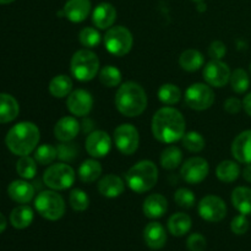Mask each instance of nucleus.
<instances>
[{
	"label": "nucleus",
	"mask_w": 251,
	"mask_h": 251,
	"mask_svg": "<svg viewBox=\"0 0 251 251\" xmlns=\"http://www.w3.org/2000/svg\"><path fill=\"white\" fill-rule=\"evenodd\" d=\"M242 174H243V178H244L248 183H251V163L245 164Z\"/></svg>",
	"instance_id": "nucleus-48"
},
{
	"label": "nucleus",
	"mask_w": 251,
	"mask_h": 251,
	"mask_svg": "<svg viewBox=\"0 0 251 251\" xmlns=\"http://www.w3.org/2000/svg\"><path fill=\"white\" fill-rule=\"evenodd\" d=\"M191 218L186 213L178 212L168 220V230L174 237H183L191 229Z\"/></svg>",
	"instance_id": "nucleus-27"
},
{
	"label": "nucleus",
	"mask_w": 251,
	"mask_h": 251,
	"mask_svg": "<svg viewBox=\"0 0 251 251\" xmlns=\"http://www.w3.org/2000/svg\"><path fill=\"white\" fill-rule=\"evenodd\" d=\"M226 53H227L226 44L221 41L212 42L208 47V55L213 60H221L226 55Z\"/></svg>",
	"instance_id": "nucleus-45"
},
{
	"label": "nucleus",
	"mask_w": 251,
	"mask_h": 251,
	"mask_svg": "<svg viewBox=\"0 0 251 251\" xmlns=\"http://www.w3.org/2000/svg\"><path fill=\"white\" fill-rule=\"evenodd\" d=\"M66 107L69 112L76 117H86L90 114L93 107V98L90 92L85 90H75L68 96Z\"/></svg>",
	"instance_id": "nucleus-14"
},
{
	"label": "nucleus",
	"mask_w": 251,
	"mask_h": 251,
	"mask_svg": "<svg viewBox=\"0 0 251 251\" xmlns=\"http://www.w3.org/2000/svg\"><path fill=\"white\" fill-rule=\"evenodd\" d=\"M132 43L131 32L124 26L110 27L104 36L105 49L115 56L126 55L131 50Z\"/></svg>",
	"instance_id": "nucleus-8"
},
{
	"label": "nucleus",
	"mask_w": 251,
	"mask_h": 251,
	"mask_svg": "<svg viewBox=\"0 0 251 251\" xmlns=\"http://www.w3.org/2000/svg\"><path fill=\"white\" fill-rule=\"evenodd\" d=\"M125 190V184L120 176L107 174L98 181V191L102 196L114 199L122 195Z\"/></svg>",
	"instance_id": "nucleus-22"
},
{
	"label": "nucleus",
	"mask_w": 251,
	"mask_h": 251,
	"mask_svg": "<svg viewBox=\"0 0 251 251\" xmlns=\"http://www.w3.org/2000/svg\"><path fill=\"white\" fill-rule=\"evenodd\" d=\"M127 186L134 193L144 194L154 188L158 180V169L152 161H140L125 174Z\"/></svg>",
	"instance_id": "nucleus-4"
},
{
	"label": "nucleus",
	"mask_w": 251,
	"mask_h": 251,
	"mask_svg": "<svg viewBox=\"0 0 251 251\" xmlns=\"http://www.w3.org/2000/svg\"><path fill=\"white\" fill-rule=\"evenodd\" d=\"M232 203L242 215H251V189L247 186L235 188L232 193Z\"/></svg>",
	"instance_id": "nucleus-25"
},
{
	"label": "nucleus",
	"mask_w": 251,
	"mask_h": 251,
	"mask_svg": "<svg viewBox=\"0 0 251 251\" xmlns=\"http://www.w3.org/2000/svg\"><path fill=\"white\" fill-rule=\"evenodd\" d=\"M6 226H7L6 218H5V216L2 215V213H0V233H2L5 229H6Z\"/></svg>",
	"instance_id": "nucleus-49"
},
{
	"label": "nucleus",
	"mask_w": 251,
	"mask_h": 251,
	"mask_svg": "<svg viewBox=\"0 0 251 251\" xmlns=\"http://www.w3.org/2000/svg\"><path fill=\"white\" fill-rule=\"evenodd\" d=\"M115 20H117V10L109 2H100L93 10L92 21L97 28H110L114 25Z\"/></svg>",
	"instance_id": "nucleus-17"
},
{
	"label": "nucleus",
	"mask_w": 251,
	"mask_h": 251,
	"mask_svg": "<svg viewBox=\"0 0 251 251\" xmlns=\"http://www.w3.org/2000/svg\"><path fill=\"white\" fill-rule=\"evenodd\" d=\"M80 124L74 117H64L54 126V136L61 142L71 141L77 136Z\"/></svg>",
	"instance_id": "nucleus-21"
},
{
	"label": "nucleus",
	"mask_w": 251,
	"mask_h": 251,
	"mask_svg": "<svg viewBox=\"0 0 251 251\" xmlns=\"http://www.w3.org/2000/svg\"><path fill=\"white\" fill-rule=\"evenodd\" d=\"M230 230L237 235H243L249 230V221L245 215L240 213L239 216L234 217L230 222Z\"/></svg>",
	"instance_id": "nucleus-43"
},
{
	"label": "nucleus",
	"mask_w": 251,
	"mask_h": 251,
	"mask_svg": "<svg viewBox=\"0 0 251 251\" xmlns=\"http://www.w3.org/2000/svg\"><path fill=\"white\" fill-rule=\"evenodd\" d=\"M20 107L17 100L7 93H0V124L10 123L17 118Z\"/></svg>",
	"instance_id": "nucleus-24"
},
{
	"label": "nucleus",
	"mask_w": 251,
	"mask_h": 251,
	"mask_svg": "<svg viewBox=\"0 0 251 251\" xmlns=\"http://www.w3.org/2000/svg\"><path fill=\"white\" fill-rule=\"evenodd\" d=\"M198 210L200 217L211 223L221 222L227 215L226 202L215 195H207L201 199Z\"/></svg>",
	"instance_id": "nucleus-11"
},
{
	"label": "nucleus",
	"mask_w": 251,
	"mask_h": 251,
	"mask_svg": "<svg viewBox=\"0 0 251 251\" xmlns=\"http://www.w3.org/2000/svg\"><path fill=\"white\" fill-rule=\"evenodd\" d=\"M70 70L76 80L82 82L93 80L100 70L98 56L90 49H80L71 58Z\"/></svg>",
	"instance_id": "nucleus-5"
},
{
	"label": "nucleus",
	"mask_w": 251,
	"mask_h": 251,
	"mask_svg": "<svg viewBox=\"0 0 251 251\" xmlns=\"http://www.w3.org/2000/svg\"><path fill=\"white\" fill-rule=\"evenodd\" d=\"M230 69L226 63L221 60H211L203 69V78L207 85L221 88L229 82Z\"/></svg>",
	"instance_id": "nucleus-13"
},
{
	"label": "nucleus",
	"mask_w": 251,
	"mask_h": 251,
	"mask_svg": "<svg viewBox=\"0 0 251 251\" xmlns=\"http://www.w3.org/2000/svg\"><path fill=\"white\" fill-rule=\"evenodd\" d=\"M91 11V0H68L64 5V16L71 22H82Z\"/></svg>",
	"instance_id": "nucleus-18"
},
{
	"label": "nucleus",
	"mask_w": 251,
	"mask_h": 251,
	"mask_svg": "<svg viewBox=\"0 0 251 251\" xmlns=\"http://www.w3.org/2000/svg\"><path fill=\"white\" fill-rule=\"evenodd\" d=\"M114 142L118 150L125 156L135 153L139 149L140 136L136 127L131 124H122L114 130Z\"/></svg>",
	"instance_id": "nucleus-10"
},
{
	"label": "nucleus",
	"mask_w": 251,
	"mask_h": 251,
	"mask_svg": "<svg viewBox=\"0 0 251 251\" xmlns=\"http://www.w3.org/2000/svg\"><path fill=\"white\" fill-rule=\"evenodd\" d=\"M215 102V92L210 85L193 83L185 92V103L194 110H206Z\"/></svg>",
	"instance_id": "nucleus-9"
},
{
	"label": "nucleus",
	"mask_w": 251,
	"mask_h": 251,
	"mask_svg": "<svg viewBox=\"0 0 251 251\" xmlns=\"http://www.w3.org/2000/svg\"><path fill=\"white\" fill-rule=\"evenodd\" d=\"M56 157H58L56 147L48 144L41 145V146H39L38 149H36V151H34V159H36V162H38L39 164H42V166L51 164Z\"/></svg>",
	"instance_id": "nucleus-38"
},
{
	"label": "nucleus",
	"mask_w": 251,
	"mask_h": 251,
	"mask_svg": "<svg viewBox=\"0 0 251 251\" xmlns=\"http://www.w3.org/2000/svg\"><path fill=\"white\" fill-rule=\"evenodd\" d=\"M158 98L163 104L173 105L180 100L181 91L173 83H164L158 90Z\"/></svg>",
	"instance_id": "nucleus-33"
},
{
	"label": "nucleus",
	"mask_w": 251,
	"mask_h": 251,
	"mask_svg": "<svg viewBox=\"0 0 251 251\" xmlns=\"http://www.w3.org/2000/svg\"><path fill=\"white\" fill-rule=\"evenodd\" d=\"M7 194L17 203H28L34 196V188L25 180H14L7 188Z\"/></svg>",
	"instance_id": "nucleus-23"
},
{
	"label": "nucleus",
	"mask_w": 251,
	"mask_h": 251,
	"mask_svg": "<svg viewBox=\"0 0 251 251\" xmlns=\"http://www.w3.org/2000/svg\"><path fill=\"white\" fill-rule=\"evenodd\" d=\"M37 212L48 221H58L65 213V201L60 194L51 190L42 191L34 200Z\"/></svg>",
	"instance_id": "nucleus-6"
},
{
	"label": "nucleus",
	"mask_w": 251,
	"mask_h": 251,
	"mask_svg": "<svg viewBox=\"0 0 251 251\" xmlns=\"http://www.w3.org/2000/svg\"><path fill=\"white\" fill-rule=\"evenodd\" d=\"M232 156L239 163H251V130H245L235 137L232 144Z\"/></svg>",
	"instance_id": "nucleus-16"
},
{
	"label": "nucleus",
	"mask_w": 251,
	"mask_h": 251,
	"mask_svg": "<svg viewBox=\"0 0 251 251\" xmlns=\"http://www.w3.org/2000/svg\"><path fill=\"white\" fill-rule=\"evenodd\" d=\"M39 129L31 122H22L14 125L5 137V144L10 152L16 156H28L38 145Z\"/></svg>",
	"instance_id": "nucleus-2"
},
{
	"label": "nucleus",
	"mask_w": 251,
	"mask_h": 251,
	"mask_svg": "<svg viewBox=\"0 0 251 251\" xmlns=\"http://www.w3.org/2000/svg\"><path fill=\"white\" fill-rule=\"evenodd\" d=\"M174 201L176 202V205L180 206V207L184 208H191L194 205H195L196 198L194 195V193L189 189L181 188L178 189L174 194Z\"/></svg>",
	"instance_id": "nucleus-42"
},
{
	"label": "nucleus",
	"mask_w": 251,
	"mask_h": 251,
	"mask_svg": "<svg viewBox=\"0 0 251 251\" xmlns=\"http://www.w3.org/2000/svg\"><path fill=\"white\" fill-rule=\"evenodd\" d=\"M16 171L21 178L33 179L37 174L36 159L29 156H22L16 163Z\"/></svg>",
	"instance_id": "nucleus-36"
},
{
	"label": "nucleus",
	"mask_w": 251,
	"mask_h": 251,
	"mask_svg": "<svg viewBox=\"0 0 251 251\" xmlns=\"http://www.w3.org/2000/svg\"><path fill=\"white\" fill-rule=\"evenodd\" d=\"M69 202H70V206L73 207L74 211L83 212L90 206V198L81 189H74L70 193V196H69Z\"/></svg>",
	"instance_id": "nucleus-39"
},
{
	"label": "nucleus",
	"mask_w": 251,
	"mask_h": 251,
	"mask_svg": "<svg viewBox=\"0 0 251 251\" xmlns=\"http://www.w3.org/2000/svg\"><path fill=\"white\" fill-rule=\"evenodd\" d=\"M152 134L162 144H174L185 135V119L178 109L161 108L152 118Z\"/></svg>",
	"instance_id": "nucleus-1"
},
{
	"label": "nucleus",
	"mask_w": 251,
	"mask_h": 251,
	"mask_svg": "<svg viewBox=\"0 0 251 251\" xmlns=\"http://www.w3.org/2000/svg\"><path fill=\"white\" fill-rule=\"evenodd\" d=\"M242 169L234 161H223L216 168V176L223 183H233L239 178Z\"/></svg>",
	"instance_id": "nucleus-29"
},
{
	"label": "nucleus",
	"mask_w": 251,
	"mask_h": 251,
	"mask_svg": "<svg viewBox=\"0 0 251 251\" xmlns=\"http://www.w3.org/2000/svg\"><path fill=\"white\" fill-rule=\"evenodd\" d=\"M76 174L73 167L66 163L51 164L43 174V181L53 190H66L75 183Z\"/></svg>",
	"instance_id": "nucleus-7"
},
{
	"label": "nucleus",
	"mask_w": 251,
	"mask_h": 251,
	"mask_svg": "<svg viewBox=\"0 0 251 251\" xmlns=\"http://www.w3.org/2000/svg\"><path fill=\"white\" fill-rule=\"evenodd\" d=\"M56 153L58 158L64 162H71L80 154V147L77 144H74L71 141L61 142L56 147Z\"/></svg>",
	"instance_id": "nucleus-41"
},
{
	"label": "nucleus",
	"mask_w": 251,
	"mask_h": 251,
	"mask_svg": "<svg viewBox=\"0 0 251 251\" xmlns=\"http://www.w3.org/2000/svg\"><path fill=\"white\" fill-rule=\"evenodd\" d=\"M250 71H251V64H250Z\"/></svg>",
	"instance_id": "nucleus-53"
},
{
	"label": "nucleus",
	"mask_w": 251,
	"mask_h": 251,
	"mask_svg": "<svg viewBox=\"0 0 251 251\" xmlns=\"http://www.w3.org/2000/svg\"><path fill=\"white\" fill-rule=\"evenodd\" d=\"M115 107L124 117H139L147 107L146 92L139 83L127 81L118 88L115 95Z\"/></svg>",
	"instance_id": "nucleus-3"
},
{
	"label": "nucleus",
	"mask_w": 251,
	"mask_h": 251,
	"mask_svg": "<svg viewBox=\"0 0 251 251\" xmlns=\"http://www.w3.org/2000/svg\"><path fill=\"white\" fill-rule=\"evenodd\" d=\"M183 161V153L176 146H168L163 150L161 154V164L164 169L173 171Z\"/></svg>",
	"instance_id": "nucleus-32"
},
{
	"label": "nucleus",
	"mask_w": 251,
	"mask_h": 251,
	"mask_svg": "<svg viewBox=\"0 0 251 251\" xmlns=\"http://www.w3.org/2000/svg\"><path fill=\"white\" fill-rule=\"evenodd\" d=\"M112 149V139L102 130H96L88 134L86 139V150L88 154L95 158H102L107 156Z\"/></svg>",
	"instance_id": "nucleus-15"
},
{
	"label": "nucleus",
	"mask_w": 251,
	"mask_h": 251,
	"mask_svg": "<svg viewBox=\"0 0 251 251\" xmlns=\"http://www.w3.org/2000/svg\"><path fill=\"white\" fill-rule=\"evenodd\" d=\"M198 7H199V11H203V10H206V5L203 4L202 1L199 2V6Z\"/></svg>",
	"instance_id": "nucleus-50"
},
{
	"label": "nucleus",
	"mask_w": 251,
	"mask_h": 251,
	"mask_svg": "<svg viewBox=\"0 0 251 251\" xmlns=\"http://www.w3.org/2000/svg\"><path fill=\"white\" fill-rule=\"evenodd\" d=\"M32 222H33V211L29 206H17L10 213V223L16 229H25L29 227Z\"/></svg>",
	"instance_id": "nucleus-26"
},
{
	"label": "nucleus",
	"mask_w": 251,
	"mask_h": 251,
	"mask_svg": "<svg viewBox=\"0 0 251 251\" xmlns=\"http://www.w3.org/2000/svg\"><path fill=\"white\" fill-rule=\"evenodd\" d=\"M203 55L196 49H188L179 56V65L183 70L193 73L203 65Z\"/></svg>",
	"instance_id": "nucleus-30"
},
{
	"label": "nucleus",
	"mask_w": 251,
	"mask_h": 251,
	"mask_svg": "<svg viewBox=\"0 0 251 251\" xmlns=\"http://www.w3.org/2000/svg\"><path fill=\"white\" fill-rule=\"evenodd\" d=\"M12 1H15V0H0V5H5V4H11Z\"/></svg>",
	"instance_id": "nucleus-51"
},
{
	"label": "nucleus",
	"mask_w": 251,
	"mask_h": 251,
	"mask_svg": "<svg viewBox=\"0 0 251 251\" xmlns=\"http://www.w3.org/2000/svg\"><path fill=\"white\" fill-rule=\"evenodd\" d=\"M208 172H210V166L202 157L189 158L180 169L181 178L188 184H193V185L205 180L206 176H208Z\"/></svg>",
	"instance_id": "nucleus-12"
},
{
	"label": "nucleus",
	"mask_w": 251,
	"mask_h": 251,
	"mask_svg": "<svg viewBox=\"0 0 251 251\" xmlns=\"http://www.w3.org/2000/svg\"><path fill=\"white\" fill-rule=\"evenodd\" d=\"M181 140H183V146L189 152L198 153V152H201L205 149V139L198 131L186 132Z\"/></svg>",
	"instance_id": "nucleus-37"
},
{
	"label": "nucleus",
	"mask_w": 251,
	"mask_h": 251,
	"mask_svg": "<svg viewBox=\"0 0 251 251\" xmlns=\"http://www.w3.org/2000/svg\"><path fill=\"white\" fill-rule=\"evenodd\" d=\"M100 81L105 87H117L122 82V73L113 65H107L100 71Z\"/></svg>",
	"instance_id": "nucleus-35"
},
{
	"label": "nucleus",
	"mask_w": 251,
	"mask_h": 251,
	"mask_svg": "<svg viewBox=\"0 0 251 251\" xmlns=\"http://www.w3.org/2000/svg\"><path fill=\"white\" fill-rule=\"evenodd\" d=\"M243 108H244V110L247 112V114L251 117V92L249 95L245 96L244 100H243Z\"/></svg>",
	"instance_id": "nucleus-47"
},
{
	"label": "nucleus",
	"mask_w": 251,
	"mask_h": 251,
	"mask_svg": "<svg viewBox=\"0 0 251 251\" xmlns=\"http://www.w3.org/2000/svg\"><path fill=\"white\" fill-rule=\"evenodd\" d=\"M78 41L87 49L96 48L100 43V33L93 27H85L78 33Z\"/></svg>",
	"instance_id": "nucleus-40"
},
{
	"label": "nucleus",
	"mask_w": 251,
	"mask_h": 251,
	"mask_svg": "<svg viewBox=\"0 0 251 251\" xmlns=\"http://www.w3.org/2000/svg\"><path fill=\"white\" fill-rule=\"evenodd\" d=\"M229 82L232 86V90L239 95L247 92L248 88L250 87V77L244 69H237V70L233 71L230 74Z\"/></svg>",
	"instance_id": "nucleus-34"
},
{
	"label": "nucleus",
	"mask_w": 251,
	"mask_h": 251,
	"mask_svg": "<svg viewBox=\"0 0 251 251\" xmlns=\"http://www.w3.org/2000/svg\"><path fill=\"white\" fill-rule=\"evenodd\" d=\"M243 102L235 97L228 98L225 102V110L229 114H238L242 110Z\"/></svg>",
	"instance_id": "nucleus-46"
},
{
	"label": "nucleus",
	"mask_w": 251,
	"mask_h": 251,
	"mask_svg": "<svg viewBox=\"0 0 251 251\" xmlns=\"http://www.w3.org/2000/svg\"><path fill=\"white\" fill-rule=\"evenodd\" d=\"M206 245V238L200 233H193L186 240V247L190 251H205Z\"/></svg>",
	"instance_id": "nucleus-44"
},
{
	"label": "nucleus",
	"mask_w": 251,
	"mask_h": 251,
	"mask_svg": "<svg viewBox=\"0 0 251 251\" xmlns=\"http://www.w3.org/2000/svg\"><path fill=\"white\" fill-rule=\"evenodd\" d=\"M78 178L83 183H93L97 180L102 174V166L95 159H86L78 167Z\"/></svg>",
	"instance_id": "nucleus-28"
},
{
	"label": "nucleus",
	"mask_w": 251,
	"mask_h": 251,
	"mask_svg": "<svg viewBox=\"0 0 251 251\" xmlns=\"http://www.w3.org/2000/svg\"><path fill=\"white\" fill-rule=\"evenodd\" d=\"M193 1H196V2H200V1H203V0H193Z\"/></svg>",
	"instance_id": "nucleus-52"
},
{
	"label": "nucleus",
	"mask_w": 251,
	"mask_h": 251,
	"mask_svg": "<svg viewBox=\"0 0 251 251\" xmlns=\"http://www.w3.org/2000/svg\"><path fill=\"white\" fill-rule=\"evenodd\" d=\"M167 210H168V202H167V199L161 194H151L150 196H147L142 205V211H144L145 216L151 220L163 217Z\"/></svg>",
	"instance_id": "nucleus-20"
},
{
	"label": "nucleus",
	"mask_w": 251,
	"mask_h": 251,
	"mask_svg": "<svg viewBox=\"0 0 251 251\" xmlns=\"http://www.w3.org/2000/svg\"><path fill=\"white\" fill-rule=\"evenodd\" d=\"M49 92L55 98H64L73 92V81L66 75H58L51 78Z\"/></svg>",
	"instance_id": "nucleus-31"
},
{
	"label": "nucleus",
	"mask_w": 251,
	"mask_h": 251,
	"mask_svg": "<svg viewBox=\"0 0 251 251\" xmlns=\"http://www.w3.org/2000/svg\"><path fill=\"white\" fill-rule=\"evenodd\" d=\"M144 239L150 249H162L167 243L166 229H164L163 226L158 222L149 223L144 229Z\"/></svg>",
	"instance_id": "nucleus-19"
}]
</instances>
